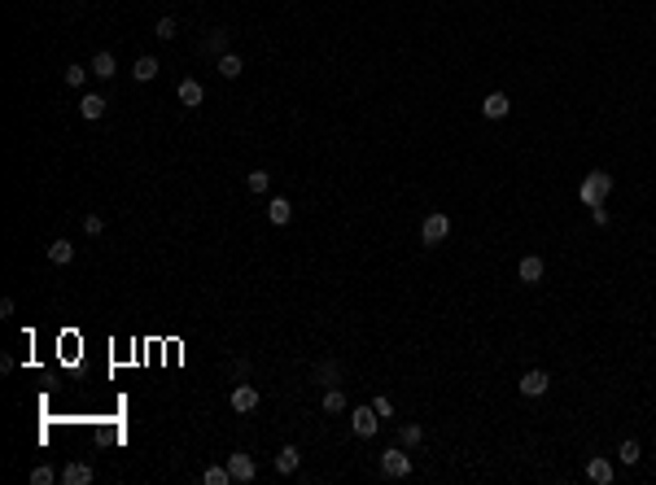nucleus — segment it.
I'll return each mask as SVG.
<instances>
[{"instance_id": "nucleus-10", "label": "nucleus", "mask_w": 656, "mask_h": 485, "mask_svg": "<svg viewBox=\"0 0 656 485\" xmlns=\"http://www.w3.org/2000/svg\"><path fill=\"white\" fill-rule=\"evenodd\" d=\"M202 101H206V88H202V79H184V84H179V105L197 109Z\"/></svg>"}, {"instance_id": "nucleus-15", "label": "nucleus", "mask_w": 656, "mask_h": 485, "mask_svg": "<svg viewBox=\"0 0 656 485\" xmlns=\"http://www.w3.org/2000/svg\"><path fill=\"white\" fill-rule=\"evenodd\" d=\"M298 463H302V450H298V446H285L281 455H276V472L289 477V472H298Z\"/></svg>"}, {"instance_id": "nucleus-9", "label": "nucleus", "mask_w": 656, "mask_h": 485, "mask_svg": "<svg viewBox=\"0 0 656 485\" xmlns=\"http://www.w3.org/2000/svg\"><path fill=\"white\" fill-rule=\"evenodd\" d=\"M92 477H96V472H92L88 463H79V459L61 468V485H92Z\"/></svg>"}, {"instance_id": "nucleus-7", "label": "nucleus", "mask_w": 656, "mask_h": 485, "mask_svg": "<svg viewBox=\"0 0 656 485\" xmlns=\"http://www.w3.org/2000/svg\"><path fill=\"white\" fill-rule=\"evenodd\" d=\"M228 402H232V411L250 415L258 407V390H254V385H232V398H228Z\"/></svg>"}, {"instance_id": "nucleus-13", "label": "nucleus", "mask_w": 656, "mask_h": 485, "mask_svg": "<svg viewBox=\"0 0 656 485\" xmlns=\"http://www.w3.org/2000/svg\"><path fill=\"white\" fill-rule=\"evenodd\" d=\"M88 70H92L96 79H114V75H119V61H114V53H96Z\"/></svg>"}, {"instance_id": "nucleus-31", "label": "nucleus", "mask_w": 656, "mask_h": 485, "mask_svg": "<svg viewBox=\"0 0 656 485\" xmlns=\"http://www.w3.org/2000/svg\"><path fill=\"white\" fill-rule=\"evenodd\" d=\"M84 79H88V70H84V66H66V84H70V88H79Z\"/></svg>"}, {"instance_id": "nucleus-5", "label": "nucleus", "mask_w": 656, "mask_h": 485, "mask_svg": "<svg viewBox=\"0 0 656 485\" xmlns=\"http://www.w3.org/2000/svg\"><path fill=\"white\" fill-rule=\"evenodd\" d=\"M350 429L359 433V438H376V429H381V415H376L372 407H355V411H350Z\"/></svg>"}, {"instance_id": "nucleus-27", "label": "nucleus", "mask_w": 656, "mask_h": 485, "mask_svg": "<svg viewBox=\"0 0 656 485\" xmlns=\"http://www.w3.org/2000/svg\"><path fill=\"white\" fill-rule=\"evenodd\" d=\"M639 459H643V450H639V442H621V463L634 468Z\"/></svg>"}, {"instance_id": "nucleus-4", "label": "nucleus", "mask_w": 656, "mask_h": 485, "mask_svg": "<svg viewBox=\"0 0 656 485\" xmlns=\"http://www.w3.org/2000/svg\"><path fill=\"white\" fill-rule=\"evenodd\" d=\"M516 390H521L525 398H543V394L551 390V376H547L543 367H534V371H525V376L516 380Z\"/></svg>"}, {"instance_id": "nucleus-14", "label": "nucleus", "mask_w": 656, "mask_h": 485, "mask_svg": "<svg viewBox=\"0 0 656 485\" xmlns=\"http://www.w3.org/2000/svg\"><path fill=\"white\" fill-rule=\"evenodd\" d=\"M267 219L276 223V228H285V223L293 219V206H289V197H271V206H267Z\"/></svg>"}, {"instance_id": "nucleus-18", "label": "nucleus", "mask_w": 656, "mask_h": 485, "mask_svg": "<svg viewBox=\"0 0 656 485\" xmlns=\"http://www.w3.org/2000/svg\"><path fill=\"white\" fill-rule=\"evenodd\" d=\"M79 114H84V118H101V114H105V96H96V92H88L84 101H79Z\"/></svg>"}, {"instance_id": "nucleus-29", "label": "nucleus", "mask_w": 656, "mask_h": 485, "mask_svg": "<svg viewBox=\"0 0 656 485\" xmlns=\"http://www.w3.org/2000/svg\"><path fill=\"white\" fill-rule=\"evenodd\" d=\"M84 232H88V236H101V232H105V219H101V215H88V219H84Z\"/></svg>"}, {"instance_id": "nucleus-8", "label": "nucleus", "mask_w": 656, "mask_h": 485, "mask_svg": "<svg viewBox=\"0 0 656 485\" xmlns=\"http://www.w3.org/2000/svg\"><path fill=\"white\" fill-rule=\"evenodd\" d=\"M516 276H521V284H538L547 276V263L538 254H530V258H521V267H516Z\"/></svg>"}, {"instance_id": "nucleus-17", "label": "nucleus", "mask_w": 656, "mask_h": 485, "mask_svg": "<svg viewBox=\"0 0 656 485\" xmlns=\"http://www.w3.org/2000/svg\"><path fill=\"white\" fill-rule=\"evenodd\" d=\"M131 75H136L140 84H149V79H158V57H149V53H144V57H136V66H131Z\"/></svg>"}, {"instance_id": "nucleus-16", "label": "nucleus", "mask_w": 656, "mask_h": 485, "mask_svg": "<svg viewBox=\"0 0 656 485\" xmlns=\"http://www.w3.org/2000/svg\"><path fill=\"white\" fill-rule=\"evenodd\" d=\"M311 380H315V385H341V363H315Z\"/></svg>"}, {"instance_id": "nucleus-30", "label": "nucleus", "mask_w": 656, "mask_h": 485, "mask_svg": "<svg viewBox=\"0 0 656 485\" xmlns=\"http://www.w3.org/2000/svg\"><path fill=\"white\" fill-rule=\"evenodd\" d=\"M372 411H376V415L385 419V415H394V402H389L385 394H376V398H372Z\"/></svg>"}, {"instance_id": "nucleus-20", "label": "nucleus", "mask_w": 656, "mask_h": 485, "mask_svg": "<svg viewBox=\"0 0 656 485\" xmlns=\"http://www.w3.org/2000/svg\"><path fill=\"white\" fill-rule=\"evenodd\" d=\"M241 70H245V61H241L237 53H223V57H219V75H223V79H237Z\"/></svg>"}, {"instance_id": "nucleus-19", "label": "nucleus", "mask_w": 656, "mask_h": 485, "mask_svg": "<svg viewBox=\"0 0 656 485\" xmlns=\"http://www.w3.org/2000/svg\"><path fill=\"white\" fill-rule=\"evenodd\" d=\"M75 258V245L70 240H53V245H48V263H57V267H66Z\"/></svg>"}, {"instance_id": "nucleus-21", "label": "nucleus", "mask_w": 656, "mask_h": 485, "mask_svg": "<svg viewBox=\"0 0 656 485\" xmlns=\"http://www.w3.org/2000/svg\"><path fill=\"white\" fill-rule=\"evenodd\" d=\"M398 442H403L407 450H416V446L424 442V429H420V424H403V429H398Z\"/></svg>"}, {"instance_id": "nucleus-22", "label": "nucleus", "mask_w": 656, "mask_h": 485, "mask_svg": "<svg viewBox=\"0 0 656 485\" xmlns=\"http://www.w3.org/2000/svg\"><path fill=\"white\" fill-rule=\"evenodd\" d=\"M61 481V472H53L48 463H40V468H31V485H57Z\"/></svg>"}, {"instance_id": "nucleus-23", "label": "nucleus", "mask_w": 656, "mask_h": 485, "mask_svg": "<svg viewBox=\"0 0 656 485\" xmlns=\"http://www.w3.org/2000/svg\"><path fill=\"white\" fill-rule=\"evenodd\" d=\"M202 481H206V485H232V472H228V463H223V468L215 463V468H206V472H202Z\"/></svg>"}, {"instance_id": "nucleus-12", "label": "nucleus", "mask_w": 656, "mask_h": 485, "mask_svg": "<svg viewBox=\"0 0 656 485\" xmlns=\"http://www.w3.org/2000/svg\"><path fill=\"white\" fill-rule=\"evenodd\" d=\"M586 477L595 481V485H609V481H613V459H604V455L586 459Z\"/></svg>"}, {"instance_id": "nucleus-3", "label": "nucleus", "mask_w": 656, "mask_h": 485, "mask_svg": "<svg viewBox=\"0 0 656 485\" xmlns=\"http://www.w3.org/2000/svg\"><path fill=\"white\" fill-rule=\"evenodd\" d=\"M381 472L394 477V481H398V477H412V455H407V446H403V450H398V446L385 450V455H381Z\"/></svg>"}, {"instance_id": "nucleus-6", "label": "nucleus", "mask_w": 656, "mask_h": 485, "mask_svg": "<svg viewBox=\"0 0 656 485\" xmlns=\"http://www.w3.org/2000/svg\"><path fill=\"white\" fill-rule=\"evenodd\" d=\"M228 472H232V481H254L258 477V463H254V455H245V450H237V455H228Z\"/></svg>"}, {"instance_id": "nucleus-11", "label": "nucleus", "mask_w": 656, "mask_h": 485, "mask_svg": "<svg viewBox=\"0 0 656 485\" xmlns=\"http://www.w3.org/2000/svg\"><path fill=\"white\" fill-rule=\"evenodd\" d=\"M507 109H512L507 92H490L486 101H482V114H486V118H507Z\"/></svg>"}, {"instance_id": "nucleus-28", "label": "nucleus", "mask_w": 656, "mask_h": 485, "mask_svg": "<svg viewBox=\"0 0 656 485\" xmlns=\"http://www.w3.org/2000/svg\"><path fill=\"white\" fill-rule=\"evenodd\" d=\"M154 36L158 40H175V18H158L154 22Z\"/></svg>"}, {"instance_id": "nucleus-1", "label": "nucleus", "mask_w": 656, "mask_h": 485, "mask_svg": "<svg viewBox=\"0 0 656 485\" xmlns=\"http://www.w3.org/2000/svg\"><path fill=\"white\" fill-rule=\"evenodd\" d=\"M613 184H617V180H613L609 171H590L586 180H582V188H578V201H582L586 210H595V206H604V197L613 192Z\"/></svg>"}, {"instance_id": "nucleus-25", "label": "nucleus", "mask_w": 656, "mask_h": 485, "mask_svg": "<svg viewBox=\"0 0 656 485\" xmlns=\"http://www.w3.org/2000/svg\"><path fill=\"white\" fill-rule=\"evenodd\" d=\"M202 48H206V53H215V57H223V48H228V31H210Z\"/></svg>"}, {"instance_id": "nucleus-24", "label": "nucleus", "mask_w": 656, "mask_h": 485, "mask_svg": "<svg viewBox=\"0 0 656 485\" xmlns=\"http://www.w3.org/2000/svg\"><path fill=\"white\" fill-rule=\"evenodd\" d=\"M324 411H328V415H341V411H346V394H341V390H328V394H324Z\"/></svg>"}, {"instance_id": "nucleus-2", "label": "nucleus", "mask_w": 656, "mask_h": 485, "mask_svg": "<svg viewBox=\"0 0 656 485\" xmlns=\"http://www.w3.org/2000/svg\"><path fill=\"white\" fill-rule=\"evenodd\" d=\"M447 236H451V219L442 215V210L424 215V223H420V240H424V245H442Z\"/></svg>"}, {"instance_id": "nucleus-26", "label": "nucleus", "mask_w": 656, "mask_h": 485, "mask_svg": "<svg viewBox=\"0 0 656 485\" xmlns=\"http://www.w3.org/2000/svg\"><path fill=\"white\" fill-rule=\"evenodd\" d=\"M245 184H250V192H267L271 175H267V171H250V175H245Z\"/></svg>"}]
</instances>
